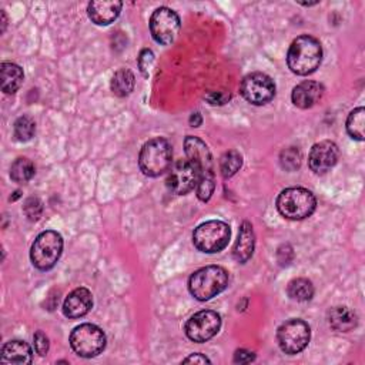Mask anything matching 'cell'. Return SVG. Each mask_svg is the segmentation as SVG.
<instances>
[{
  "label": "cell",
  "instance_id": "cell-33",
  "mask_svg": "<svg viewBox=\"0 0 365 365\" xmlns=\"http://www.w3.org/2000/svg\"><path fill=\"white\" fill-rule=\"evenodd\" d=\"M293 257H294V253H293L291 246H288V244L281 246L277 251V260H279L280 265H288L291 263Z\"/></svg>",
  "mask_w": 365,
  "mask_h": 365
},
{
  "label": "cell",
  "instance_id": "cell-23",
  "mask_svg": "<svg viewBox=\"0 0 365 365\" xmlns=\"http://www.w3.org/2000/svg\"><path fill=\"white\" fill-rule=\"evenodd\" d=\"M347 133L357 142H364L365 139V109H354L347 119Z\"/></svg>",
  "mask_w": 365,
  "mask_h": 365
},
{
  "label": "cell",
  "instance_id": "cell-30",
  "mask_svg": "<svg viewBox=\"0 0 365 365\" xmlns=\"http://www.w3.org/2000/svg\"><path fill=\"white\" fill-rule=\"evenodd\" d=\"M23 211L29 221H37L43 214V203L37 197H29L23 204Z\"/></svg>",
  "mask_w": 365,
  "mask_h": 365
},
{
  "label": "cell",
  "instance_id": "cell-10",
  "mask_svg": "<svg viewBox=\"0 0 365 365\" xmlns=\"http://www.w3.org/2000/svg\"><path fill=\"white\" fill-rule=\"evenodd\" d=\"M200 174L189 160H177L168 168L166 186L168 192L177 196H186L197 187Z\"/></svg>",
  "mask_w": 365,
  "mask_h": 365
},
{
  "label": "cell",
  "instance_id": "cell-13",
  "mask_svg": "<svg viewBox=\"0 0 365 365\" xmlns=\"http://www.w3.org/2000/svg\"><path fill=\"white\" fill-rule=\"evenodd\" d=\"M340 160V149L331 140L315 143L308 156V166L315 174L328 173Z\"/></svg>",
  "mask_w": 365,
  "mask_h": 365
},
{
  "label": "cell",
  "instance_id": "cell-4",
  "mask_svg": "<svg viewBox=\"0 0 365 365\" xmlns=\"http://www.w3.org/2000/svg\"><path fill=\"white\" fill-rule=\"evenodd\" d=\"M276 206L284 218L300 221L308 218L315 211L317 199L307 189L290 187L279 194Z\"/></svg>",
  "mask_w": 365,
  "mask_h": 365
},
{
  "label": "cell",
  "instance_id": "cell-21",
  "mask_svg": "<svg viewBox=\"0 0 365 365\" xmlns=\"http://www.w3.org/2000/svg\"><path fill=\"white\" fill-rule=\"evenodd\" d=\"M0 73H2V90L6 95H13L20 88L25 74L23 69L15 63L4 62L0 66Z\"/></svg>",
  "mask_w": 365,
  "mask_h": 365
},
{
  "label": "cell",
  "instance_id": "cell-32",
  "mask_svg": "<svg viewBox=\"0 0 365 365\" xmlns=\"http://www.w3.org/2000/svg\"><path fill=\"white\" fill-rule=\"evenodd\" d=\"M33 338H34V350H36V352L40 357H44L46 354L49 352V347H51L48 336H46L43 331H37Z\"/></svg>",
  "mask_w": 365,
  "mask_h": 365
},
{
  "label": "cell",
  "instance_id": "cell-5",
  "mask_svg": "<svg viewBox=\"0 0 365 365\" xmlns=\"http://www.w3.org/2000/svg\"><path fill=\"white\" fill-rule=\"evenodd\" d=\"M63 251V237L55 230H46L40 233L30 250L32 264L40 271L52 270Z\"/></svg>",
  "mask_w": 365,
  "mask_h": 365
},
{
  "label": "cell",
  "instance_id": "cell-16",
  "mask_svg": "<svg viewBox=\"0 0 365 365\" xmlns=\"http://www.w3.org/2000/svg\"><path fill=\"white\" fill-rule=\"evenodd\" d=\"M324 86L314 80H305L294 87L291 93V100L298 109H311L323 99Z\"/></svg>",
  "mask_w": 365,
  "mask_h": 365
},
{
  "label": "cell",
  "instance_id": "cell-3",
  "mask_svg": "<svg viewBox=\"0 0 365 365\" xmlns=\"http://www.w3.org/2000/svg\"><path fill=\"white\" fill-rule=\"evenodd\" d=\"M171 160L173 150L168 140L164 137H154L142 147L139 154V167L145 175L159 177L170 168Z\"/></svg>",
  "mask_w": 365,
  "mask_h": 365
},
{
  "label": "cell",
  "instance_id": "cell-34",
  "mask_svg": "<svg viewBox=\"0 0 365 365\" xmlns=\"http://www.w3.org/2000/svg\"><path fill=\"white\" fill-rule=\"evenodd\" d=\"M206 100L210 103V105H214V106H221V105H225L227 100H230V95L227 93H223V91H211V93H208L206 96Z\"/></svg>",
  "mask_w": 365,
  "mask_h": 365
},
{
  "label": "cell",
  "instance_id": "cell-2",
  "mask_svg": "<svg viewBox=\"0 0 365 365\" xmlns=\"http://www.w3.org/2000/svg\"><path fill=\"white\" fill-rule=\"evenodd\" d=\"M228 286V272L220 265H207L192 274L190 294L199 301H208L223 293Z\"/></svg>",
  "mask_w": 365,
  "mask_h": 365
},
{
  "label": "cell",
  "instance_id": "cell-17",
  "mask_svg": "<svg viewBox=\"0 0 365 365\" xmlns=\"http://www.w3.org/2000/svg\"><path fill=\"white\" fill-rule=\"evenodd\" d=\"M93 307V296L87 288H76L73 290L63 303V314L70 319H77L88 314Z\"/></svg>",
  "mask_w": 365,
  "mask_h": 365
},
{
  "label": "cell",
  "instance_id": "cell-19",
  "mask_svg": "<svg viewBox=\"0 0 365 365\" xmlns=\"http://www.w3.org/2000/svg\"><path fill=\"white\" fill-rule=\"evenodd\" d=\"M33 351L30 345L22 340H12L2 348V362L5 364H32Z\"/></svg>",
  "mask_w": 365,
  "mask_h": 365
},
{
  "label": "cell",
  "instance_id": "cell-31",
  "mask_svg": "<svg viewBox=\"0 0 365 365\" xmlns=\"http://www.w3.org/2000/svg\"><path fill=\"white\" fill-rule=\"evenodd\" d=\"M137 65H139L142 74L145 77H149L150 70L154 65V53L150 49H143L139 55V59H137Z\"/></svg>",
  "mask_w": 365,
  "mask_h": 365
},
{
  "label": "cell",
  "instance_id": "cell-20",
  "mask_svg": "<svg viewBox=\"0 0 365 365\" xmlns=\"http://www.w3.org/2000/svg\"><path fill=\"white\" fill-rule=\"evenodd\" d=\"M328 323L330 327L340 333H348L354 330L358 324L357 314L348 307H334L328 312Z\"/></svg>",
  "mask_w": 365,
  "mask_h": 365
},
{
  "label": "cell",
  "instance_id": "cell-29",
  "mask_svg": "<svg viewBox=\"0 0 365 365\" xmlns=\"http://www.w3.org/2000/svg\"><path fill=\"white\" fill-rule=\"evenodd\" d=\"M215 189V182H214V177H200L199 182H197V187H196V193L200 201L207 203Z\"/></svg>",
  "mask_w": 365,
  "mask_h": 365
},
{
  "label": "cell",
  "instance_id": "cell-26",
  "mask_svg": "<svg viewBox=\"0 0 365 365\" xmlns=\"http://www.w3.org/2000/svg\"><path fill=\"white\" fill-rule=\"evenodd\" d=\"M241 166H243V156L236 150L224 153L220 159V173L223 178L233 177L241 168Z\"/></svg>",
  "mask_w": 365,
  "mask_h": 365
},
{
  "label": "cell",
  "instance_id": "cell-36",
  "mask_svg": "<svg viewBox=\"0 0 365 365\" xmlns=\"http://www.w3.org/2000/svg\"><path fill=\"white\" fill-rule=\"evenodd\" d=\"M182 362L185 364H189V362H194V364H206V362H211L206 355H203V354H193V355H190V357H187V358H185L182 359Z\"/></svg>",
  "mask_w": 365,
  "mask_h": 365
},
{
  "label": "cell",
  "instance_id": "cell-6",
  "mask_svg": "<svg viewBox=\"0 0 365 365\" xmlns=\"http://www.w3.org/2000/svg\"><path fill=\"white\" fill-rule=\"evenodd\" d=\"M230 225L224 221L211 220L200 224L193 233L194 247L206 254H215L223 251L230 241Z\"/></svg>",
  "mask_w": 365,
  "mask_h": 365
},
{
  "label": "cell",
  "instance_id": "cell-25",
  "mask_svg": "<svg viewBox=\"0 0 365 365\" xmlns=\"http://www.w3.org/2000/svg\"><path fill=\"white\" fill-rule=\"evenodd\" d=\"M36 173L34 164L32 163V160L26 159V157H19L12 163L11 167V178L15 182H19V185H23V182H27L33 178Z\"/></svg>",
  "mask_w": 365,
  "mask_h": 365
},
{
  "label": "cell",
  "instance_id": "cell-9",
  "mask_svg": "<svg viewBox=\"0 0 365 365\" xmlns=\"http://www.w3.org/2000/svg\"><path fill=\"white\" fill-rule=\"evenodd\" d=\"M241 96L254 106H264L276 96V83L265 73H250L240 84Z\"/></svg>",
  "mask_w": 365,
  "mask_h": 365
},
{
  "label": "cell",
  "instance_id": "cell-24",
  "mask_svg": "<svg viewBox=\"0 0 365 365\" xmlns=\"http://www.w3.org/2000/svg\"><path fill=\"white\" fill-rule=\"evenodd\" d=\"M287 294L294 301H310L314 297V286L307 279H296L288 283Z\"/></svg>",
  "mask_w": 365,
  "mask_h": 365
},
{
  "label": "cell",
  "instance_id": "cell-28",
  "mask_svg": "<svg viewBox=\"0 0 365 365\" xmlns=\"http://www.w3.org/2000/svg\"><path fill=\"white\" fill-rule=\"evenodd\" d=\"M280 164L286 171H296L301 166V153L297 147H288L280 154Z\"/></svg>",
  "mask_w": 365,
  "mask_h": 365
},
{
  "label": "cell",
  "instance_id": "cell-18",
  "mask_svg": "<svg viewBox=\"0 0 365 365\" xmlns=\"http://www.w3.org/2000/svg\"><path fill=\"white\" fill-rule=\"evenodd\" d=\"M254 247H255V236H254L253 225H251V223L244 221L240 225L239 239L233 248L234 260L240 264H246L253 257Z\"/></svg>",
  "mask_w": 365,
  "mask_h": 365
},
{
  "label": "cell",
  "instance_id": "cell-38",
  "mask_svg": "<svg viewBox=\"0 0 365 365\" xmlns=\"http://www.w3.org/2000/svg\"><path fill=\"white\" fill-rule=\"evenodd\" d=\"M6 25H8V18L5 11H2V33L6 30Z\"/></svg>",
  "mask_w": 365,
  "mask_h": 365
},
{
  "label": "cell",
  "instance_id": "cell-27",
  "mask_svg": "<svg viewBox=\"0 0 365 365\" xmlns=\"http://www.w3.org/2000/svg\"><path fill=\"white\" fill-rule=\"evenodd\" d=\"M13 133H15L18 142H22V143L29 142V140H32V137L36 133V123L29 116H22L15 121Z\"/></svg>",
  "mask_w": 365,
  "mask_h": 365
},
{
  "label": "cell",
  "instance_id": "cell-14",
  "mask_svg": "<svg viewBox=\"0 0 365 365\" xmlns=\"http://www.w3.org/2000/svg\"><path fill=\"white\" fill-rule=\"evenodd\" d=\"M185 152L189 161L199 170L200 177H214L213 156L201 139L194 135H187L185 140Z\"/></svg>",
  "mask_w": 365,
  "mask_h": 365
},
{
  "label": "cell",
  "instance_id": "cell-8",
  "mask_svg": "<svg viewBox=\"0 0 365 365\" xmlns=\"http://www.w3.org/2000/svg\"><path fill=\"white\" fill-rule=\"evenodd\" d=\"M311 330L303 319L293 318L283 323L277 330V341L284 354L296 355L304 351L310 343Z\"/></svg>",
  "mask_w": 365,
  "mask_h": 365
},
{
  "label": "cell",
  "instance_id": "cell-39",
  "mask_svg": "<svg viewBox=\"0 0 365 365\" xmlns=\"http://www.w3.org/2000/svg\"><path fill=\"white\" fill-rule=\"evenodd\" d=\"M13 194H15V196H13V197H11V201H15V200H18V199L20 197V192H19V190H18V192H15Z\"/></svg>",
  "mask_w": 365,
  "mask_h": 365
},
{
  "label": "cell",
  "instance_id": "cell-15",
  "mask_svg": "<svg viewBox=\"0 0 365 365\" xmlns=\"http://www.w3.org/2000/svg\"><path fill=\"white\" fill-rule=\"evenodd\" d=\"M121 8L123 4L119 0H95V2L88 4L87 15L95 25L107 26L119 18Z\"/></svg>",
  "mask_w": 365,
  "mask_h": 365
},
{
  "label": "cell",
  "instance_id": "cell-1",
  "mask_svg": "<svg viewBox=\"0 0 365 365\" xmlns=\"http://www.w3.org/2000/svg\"><path fill=\"white\" fill-rule=\"evenodd\" d=\"M323 60V48L315 37L298 36L290 46L287 53L288 69L297 76H308L314 73Z\"/></svg>",
  "mask_w": 365,
  "mask_h": 365
},
{
  "label": "cell",
  "instance_id": "cell-11",
  "mask_svg": "<svg viewBox=\"0 0 365 365\" xmlns=\"http://www.w3.org/2000/svg\"><path fill=\"white\" fill-rule=\"evenodd\" d=\"M221 328V317L211 310H203L190 317L185 331L189 340L194 343H206L217 336Z\"/></svg>",
  "mask_w": 365,
  "mask_h": 365
},
{
  "label": "cell",
  "instance_id": "cell-35",
  "mask_svg": "<svg viewBox=\"0 0 365 365\" xmlns=\"http://www.w3.org/2000/svg\"><path fill=\"white\" fill-rule=\"evenodd\" d=\"M255 359L254 352L247 351V350H237L234 354V362L237 364H248Z\"/></svg>",
  "mask_w": 365,
  "mask_h": 365
},
{
  "label": "cell",
  "instance_id": "cell-12",
  "mask_svg": "<svg viewBox=\"0 0 365 365\" xmlns=\"http://www.w3.org/2000/svg\"><path fill=\"white\" fill-rule=\"evenodd\" d=\"M149 25L153 39L161 46L171 44L180 32V18L168 8L156 9Z\"/></svg>",
  "mask_w": 365,
  "mask_h": 365
},
{
  "label": "cell",
  "instance_id": "cell-37",
  "mask_svg": "<svg viewBox=\"0 0 365 365\" xmlns=\"http://www.w3.org/2000/svg\"><path fill=\"white\" fill-rule=\"evenodd\" d=\"M190 126L192 127H200L201 126V123H203V117H201V114L200 113H193L192 116H190Z\"/></svg>",
  "mask_w": 365,
  "mask_h": 365
},
{
  "label": "cell",
  "instance_id": "cell-7",
  "mask_svg": "<svg viewBox=\"0 0 365 365\" xmlns=\"http://www.w3.org/2000/svg\"><path fill=\"white\" fill-rule=\"evenodd\" d=\"M70 345L73 351L83 358H93L106 348V336L102 328L95 324H81L70 334Z\"/></svg>",
  "mask_w": 365,
  "mask_h": 365
},
{
  "label": "cell",
  "instance_id": "cell-22",
  "mask_svg": "<svg viewBox=\"0 0 365 365\" xmlns=\"http://www.w3.org/2000/svg\"><path fill=\"white\" fill-rule=\"evenodd\" d=\"M135 77L128 69H119L112 77V91L117 98H126L134 90Z\"/></svg>",
  "mask_w": 365,
  "mask_h": 365
}]
</instances>
